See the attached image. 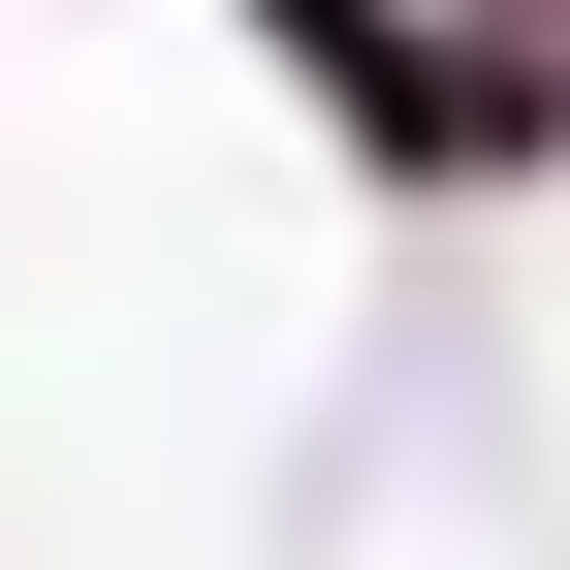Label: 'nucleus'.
I'll return each mask as SVG.
<instances>
[{"instance_id":"f257e3e1","label":"nucleus","mask_w":570,"mask_h":570,"mask_svg":"<svg viewBox=\"0 0 570 570\" xmlns=\"http://www.w3.org/2000/svg\"><path fill=\"white\" fill-rule=\"evenodd\" d=\"M254 32H285V63H317V96H348V127H381V159H475V127H508V96H475V63H412V32H381V0H254Z\"/></svg>"}]
</instances>
